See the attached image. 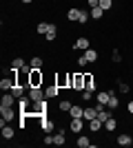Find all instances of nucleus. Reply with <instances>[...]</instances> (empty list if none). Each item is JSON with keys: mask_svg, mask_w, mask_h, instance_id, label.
Segmentation results:
<instances>
[{"mask_svg": "<svg viewBox=\"0 0 133 148\" xmlns=\"http://www.w3.org/2000/svg\"><path fill=\"white\" fill-rule=\"evenodd\" d=\"M95 88H98V86H95L93 75H91V73H84V91H91V93H93Z\"/></svg>", "mask_w": 133, "mask_h": 148, "instance_id": "nucleus-14", "label": "nucleus"}, {"mask_svg": "<svg viewBox=\"0 0 133 148\" xmlns=\"http://www.w3.org/2000/svg\"><path fill=\"white\" fill-rule=\"evenodd\" d=\"M100 7L104 9V11H109V9L113 7V0H100Z\"/></svg>", "mask_w": 133, "mask_h": 148, "instance_id": "nucleus-32", "label": "nucleus"}, {"mask_svg": "<svg viewBox=\"0 0 133 148\" xmlns=\"http://www.w3.org/2000/svg\"><path fill=\"white\" fill-rule=\"evenodd\" d=\"M27 95L31 97V102H42V99H47V95H44V86H31L29 91H27Z\"/></svg>", "mask_w": 133, "mask_h": 148, "instance_id": "nucleus-3", "label": "nucleus"}, {"mask_svg": "<svg viewBox=\"0 0 133 148\" xmlns=\"http://www.w3.org/2000/svg\"><path fill=\"white\" fill-rule=\"evenodd\" d=\"M69 115H71V117H82V115H84V106H71Z\"/></svg>", "mask_w": 133, "mask_h": 148, "instance_id": "nucleus-24", "label": "nucleus"}, {"mask_svg": "<svg viewBox=\"0 0 133 148\" xmlns=\"http://www.w3.org/2000/svg\"><path fill=\"white\" fill-rule=\"evenodd\" d=\"M25 64H27L25 58H13V60H11V69H13V71H20Z\"/></svg>", "mask_w": 133, "mask_h": 148, "instance_id": "nucleus-23", "label": "nucleus"}, {"mask_svg": "<svg viewBox=\"0 0 133 148\" xmlns=\"http://www.w3.org/2000/svg\"><path fill=\"white\" fill-rule=\"evenodd\" d=\"M16 95H13L11 91H7V93H2V102H0V106H13L16 104Z\"/></svg>", "mask_w": 133, "mask_h": 148, "instance_id": "nucleus-10", "label": "nucleus"}, {"mask_svg": "<svg viewBox=\"0 0 133 148\" xmlns=\"http://www.w3.org/2000/svg\"><path fill=\"white\" fill-rule=\"evenodd\" d=\"M118 88H120V93H124V95H129V91H131V86H129L127 82L118 80Z\"/></svg>", "mask_w": 133, "mask_h": 148, "instance_id": "nucleus-29", "label": "nucleus"}, {"mask_svg": "<svg viewBox=\"0 0 133 148\" xmlns=\"http://www.w3.org/2000/svg\"><path fill=\"white\" fill-rule=\"evenodd\" d=\"M129 113H131V115H133V99H131V102H129Z\"/></svg>", "mask_w": 133, "mask_h": 148, "instance_id": "nucleus-37", "label": "nucleus"}, {"mask_svg": "<svg viewBox=\"0 0 133 148\" xmlns=\"http://www.w3.org/2000/svg\"><path fill=\"white\" fill-rule=\"evenodd\" d=\"M29 84H31V86H42L44 84V73L40 69H31V73H29Z\"/></svg>", "mask_w": 133, "mask_h": 148, "instance_id": "nucleus-2", "label": "nucleus"}, {"mask_svg": "<svg viewBox=\"0 0 133 148\" xmlns=\"http://www.w3.org/2000/svg\"><path fill=\"white\" fill-rule=\"evenodd\" d=\"M91 97H93L91 91H82V102H91Z\"/></svg>", "mask_w": 133, "mask_h": 148, "instance_id": "nucleus-34", "label": "nucleus"}, {"mask_svg": "<svg viewBox=\"0 0 133 148\" xmlns=\"http://www.w3.org/2000/svg\"><path fill=\"white\" fill-rule=\"evenodd\" d=\"M109 104H107V108H111V111H115V108H120V97H118V93L113 91V88H109Z\"/></svg>", "mask_w": 133, "mask_h": 148, "instance_id": "nucleus-8", "label": "nucleus"}, {"mask_svg": "<svg viewBox=\"0 0 133 148\" xmlns=\"http://www.w3.org/2000/svg\"><path fill=\"white\" fill-rule=\"evenodd\" d=\"M80 16H82V9H76V7H71L69 11H67V18L71 22H80Z\"/></svg>", "mask_w": 133, "mask_h": 148, "instance_id": "nucleus-15", "label": "nucleus"}, {"mask_svg": "<svg viewBox=\"0 0 133 148\" xmlns=\"http://www.w3.org/2000/svg\"><path fill=\"white\" fill-rule=\"evenodd\" d=\"M44 38H47L49 42H53V40H56V38H58V27L53 25V22H51V25H49V31H47V36H44Z\"/></svg>", "mask_w": 133, "mask_h": 148, "instance_id": "nucleus-18", "label": "nucleus"}, {"mask_svg": "<svg viewBox=\"0 0 133 148\" xmlns=\"http://www.w3.org/2000/svg\"><path fill=\"white\" fill-rule=\"evenodd\" d=\"M71 106H73V104H71L69 99H62V102H60V106H58V108H60V111H64V113H69V111H71Z\"/></svg>", "mask_w": 133, "mask_h": 148, "instance_id": "nucleus-30", "label": "nucleus"}, {"mask_svg": "<svg viewBox=\"0 0 133 148\" xmlns=\"http://www.w3.org/2000/svg\"><path fill=\"white\" fill-rule=\"evenodd\" d=\"M89 49V38L82 36V38H78L76 42H73V51H87Z\"/></svg>", "mask_w": 133, "mask_h": 148, "instance_id": "nucleus-9", "label": "nucleus"}, {"mask_svg": "<svg viewBox=\"0 0 133 148\" xmlns=\"http://www.w3.org/2000/svg\"><path fill=\"white\" fill-rule=\"evenodd\" d=\"M42 142H44V144H47V146H51V144H56V142H53V137H51V135H49V133H47V135H44V137H42Z\"/></svg>", "mask_w": 133, "mask_h": 148, "instance_id": "nucleus-35", "label": "nucleus"}, {"mask_svg": "<svg viewBox=\"0 0 133 148\" xmlns=\"http://www.w3.org/2000/svg\"><path fill=\"white\" fill-rule=\"evenodd\" d=\"M87 64H91V62L87 60V56H84V53H82V56H78V66H80V69H84Z\"/></svg>", "mask_w": 133, "mask_h": 148, "instance_id": "nucleus-31", "label": "nucleus"}, {"mask_svg": "<svg viewBox=\"0 0 133 148\" xmlns=\"http://www.w3.org/2000/svg\"><path fill=\"white\" fill-rule=\"evenodd\" d=\"M84 56H87V60H89V62H95V60H98V51L89 47V49L84 51Z\"/></svg>", "mask_w": 133, "mask_h": 148, "instance_id": "nucleus-25", "label": "nucleus"}, {"mask_svg": "<svg viewBox=\"0 0 133 148\" xmlns=\"http://www.w3.org/2000/svg\"><path fill=\"white\" fill-rule=\"evenodd\" d=\"M89 9H93V7H100V0H87Z\"/></svg>", "mask_w": 133, "mask_h": 148, "instance_id": "nucleus-36", "label": "nucleus"}, {"mask_svg": "<svg viewBox=\"0 0 133 148\" xmlns=\"http://www.w3.org/2000/svg\"><path fill=\"white\" fill-rule=\"evenodd\" d=\"M71 82H73V73H60V75H56V84L60 88H71Z\"/></svg>", "mask_w": 133, "mask_h": 148, "instance_id": "nucleus-4", "label": "nucleus"}, {"mask_svg": "<svg viewBox=\"0 0 133 148\" xmlns=\"http://www.w3.org/2000/svg\"><path fill=\"white\" fill-rule=\"evenodd\" d=\"M111 60H113L115 64H120V62H122V56L118 53V51H113V53H111Z\"/></svg>", "mask_w": 133, "mask_h": 148, "instance_id": "nucleus-33", "label": "nucleus"}, {"mask_svg": "<svg viewBox=\"0 0 133 148\" xmlns=\"http://www.w3.org/2000/svg\"><path fill=\"white\" fill-rule=\"evenodd\" d=\"M16 84H18V82H16V71L11 69V75H7V77L0 80V88H2V93H7V91H11Z\"/></svg>", "mask_w": 133, "mask_h": 148, "instance_id": "nucleus-1", "label": "nucleus"}, {"mask_svg": "<svg viewBox=\"0 0 133 148\" xmlns=\"http://www.w3.org/2000/svg\"><path fill=\"white\" fill-rule=\"evenodd\" d=\"M58 93H60V86H58L56 82H53V84H49V86H44V95H47V99L58 97Z\"/></svg>", "mask_w": 133, "mask_h": 148, "instance_id": "nucleus-11", "label": "nucleus"}, {"mask_svg": "<svg viewBox=\"0 0 133 148\" xmlns=\"http://www.w3.org/2000/svg\"><path fill=\"white\" fill-rule=\"evenodd\" d=\"M89 16L93 20H100L102 16H104V9H102V7H93V9H89Z\"/></svg>", "mask_w": 133, "mask_h": 148, "instance_id": "nucleus-19", "label": "nucleus"}, {"mask_svg": "<svg viewBox=\"0 0 133 148\" xmlns=\"http://www.w3.org/2000/svg\"><path fill=\"white\" fill-rule=\"evenodd\" d=\"M84 119L82 117H71V122H69V130L71 133H76V135H80L82 133V128H84Z\"/></svg>", "mask_w": 133, "mask_h": 148, "instance_id": "nucleus-5", "label": "nucleus"}, {"mask_svg": "<svg viewBox=\"0 0 133 148\" xmlns=\"http://www.w3.org/2000/svg\"><path fill=\"white\" fill-rule=\"evenodd\" d=\"M109 95H111L109 91H100L98 95H95V102H98L100 106H107L109 104Z\"/></svg>", "mask_w": 133, "mask_h": 148, "instance_id": "nucleus-16", "label": "nucleus"}, {"mask_svg": "<svg viewBox=\"0 0 133 148\" xmlns=\"http://www.w3.org/2000/svg\"><path fill=\"white\" fill-rule=\"evenodd\" d=\"M87 126H89V130H91V133H98L100 128H104V122H102L100 117H93L91 122H87Z\"/></svg>", "mask_w": 133, "mask_h": 148, "instance_id": "nucleus-12", "label": "nucleus"}, {"mask_svg": "<svg viewBox=\"0 0 133 148\" xmlns=\"http://www.w3.org/2000/svg\"><path fill=\"white\" fill-rule=\"evenodd\" d=\"M78 146H80V148H91V139H89V137L87 135H78Z\"/></svg>", "mask_w": 133, "mask_h": 148, "instance_id": "nucleus-22", "label": "nucleus"}, {"mask_svg": "<svg viewBox=\"0 0 133 148\" xmlns=\"http://www.w3.org/2000/svg\"><path fill=\"white\" fill-rule=\"evenodd\" d=\"M115 128H118V119H115V117H109L107 122H104V130H109V133H113Z\"/></svg>", "mask_w": 133, "mask_h": 148, "instance_id": "nucleus-21", "label": "nucleus"}, {"mask_svg": "<svg viewBox=\"0 0 133 148\" xmlns=\"http://www.w3.org/2000/svg\"><path fill=\"white\" fill-rule=\"evenodd\" d=\"M13 135H16V130H13L9 124H5V126H2V139H13Z\"/></svg>", "mask_w": 133, "mask_h": 148, "instance_id": "nucleus-20", "label": "nucleus"}, {"mask_svg": "<svg viewBox=\"0 0 133 148\" xmlns=\"http://www.w3.org/2000/svg\"><path fill=\"white\" fill-rule=\"evenodd\" d=\"M93 117H98V108H95V106H84V115H82V119H84V122H91Z\"/></svg>", "mask_w": 133, "mask_h": 148, "instance_id": "nucleus-13", "label": "nucleus"}, {"mask_svg": "<svg viewBox=\"0 0 133 148\" xmlns=\"http://www.w3.org/2000/svg\"><path fill=\"white\" fill-rule=\"evenodd\" d=\"M29 64H31V69H42V64H44V62H42V58H40V56H33Z\"/></svg>", "mask_w": 133, "mask_h": 148, "instance_id": "nucleus-28", "label": "nucleus"}, {"mask_svg": "<svg viewBox=\"0 0 133 148\" xmlns=\"http://www.w3.org/2000/svg\"><path fill=\"white\" fill-rule=\"evenodd\" d=\"M33 0H22V5H31Z\"/></svg>", "mask_w": 133, "mask_h": 148, "instance_id": "nucleus-38", "label": "nucleus"}, {"mask_svg": "<svg viewBox=\"0 0 133 148\" xmlns=\"http://www.w3.org/2000/svg\"><path fill=\"white\" fill-rule=\"evenodd\" d=\"M0 115H2L5 122H13V117H16V108H13V106H0Z\"/></svg>", "mask_w": 133, "mask_h": 148, "instance_id": "nucleus-7", "label": "nucleus"}, {"mask_svg": "<svg viewBox=\"0 0 133 148\" xmlns=\"http://www.w3.org/2000/svg\"><path fill=\"white\" fill-rule=\"evenodd\" d=\"M49 25H51V22H38L36 31H38L40 36H47V31H49Z\"/></svg>", "mask_w": 133, "mask_h": 148, "instance_id": "nucleus-26", "label": "nucleus"}, {"mask_svg": "<svg viewBox=\"0 0 133 148\" xmlns=\"http://www.w3.org/2000/svg\"><path fill=\"white\" fill-rule=\"evenodd\" d=\"M40 124H42V130H44V133H53V128H56V126H53V122H51L47 115H44V117H40Z\"/></svg>", "mask_w": 133, "mask_h": 148, "instance_id": "nucleus-17", "label": "nucleus"}, {"mask_svg": "<svg viewBox=\"0 0 133 148\" xmlns=\"http://www.w3.org/2000/svg\"><path fill=\"white\" fill-rule=\"evenodd\" d=\"M118 144H120V146H131L133 139H131V135H120L118 137Z\"/></svg>", "mask_w": 133, "mask_h": 148, "instance_id": "nucleus-27", "label": "nucleus"}, {"mask_svg": "<svg viewBox=\"0 0 133 148\" xmlns=\"http://www.w3.org/2000/svg\"><path fill=\"white\" fill-rule=\"evenodd\" d=\"M71 88H73V91H84V73H80V71H76V73H73Z\"/></svg>", "mask_w": 133, "mask_h": 148, "instance_id": "nucleus-6", "label": "nucleus"}]
</instances>
